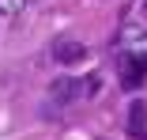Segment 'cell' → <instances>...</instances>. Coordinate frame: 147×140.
Returning <instances> with one entry per match:
<instances>
[{"instance_id": "cell-6", "label": "cell", "mask_w": 147, "mask_h": 140, "mask_svg": "<svg viewBox=\"0 0 147 140\" xmlns=\"http://www.w3.org/2000/svg\"><path fill=\"white\" fill-rule=\"evenodd\" d=\"M30 0H0V15H23V8Z\"/></svg>"}, {"instance_id": "cell-2", "label": "cell", "mask_w": 147, "mask_h": 140, "mask_svg": "<svg viewBox=\"0 0 147 140\" xmlns=\"http://www.w3.org/2000/svg\"><path fill=\"white\" fill-rule=\"evenodd\" d=\"M117 46H121V53H140V57H147V27L143 23H121Z\"/></svg>"}, {"instance_id": "cell-7", "label": "cell", "mask_w": 147, "mask_h": 140, "mask_svg": "<svg viewBox=\"0 0 147 140\" xmlns=\"http://www.w3.org/2000/svg\"><path fill=\"white\" fill-rule=\"evenodd\" d=\"M30 4H34V0H30Z\"/></svg>"}, {"instance_id": "cell-4", "label": "cell", "mask_w": 147, "mask_h": 140, "mask_svg": "<svg viewBox=\"0 0 147 140\" xmlns=\"http://www.w3.org/2000/svg\"><path fill=\"white\" fill-rule=\"evenodd\" d=\"M53 99H57V102L79 99V83H76V80H53Z\"/></svg>"}, {"instance_id": "cell-1", "label": "cell", "mask_w": 147, "mask_h": 140, "mask_svg": "<svg viewBox=\"0 0 147 140\" xmlns=\"http://www.w3.org/2000/svg\"><path fill=\"white\" fill-rule=\"evenodd\" d=\"M117 72H121V87L136 91L143 83V76H147V57H140V53H121V57H117Z\"/></svg>"}, {"instance_id": "cell-5", "label": "cell", "mask_w": 147, "mask_h": 140, "mask_svg": "<svg viewBox=\"0 0 147 140\" xmlns=\"http://www.w3.org/2000/svg\"><path fill=\"white\" fill-rule=\"evenodd\" d=\"M128 114H132V118H128V133H132V136H143V133H147V125H143V106H132Z\"/></svg>"}, {"instance_id": "cell-3", "label": "cell", "mask_w": 147, "mask_h": 140, "mask_svg": "<svg viewBox=\"0 0 147 140\" xmlns=\"http://www.w3.org/2000/svg\"><path fill=\"white\" fill-rule=\"evenodd\" d=\"M87 57V46L76 42V38H61V42H53V61H61V65H79Z\"/></svg>"}]
</instances>
